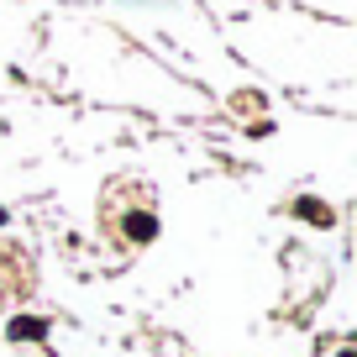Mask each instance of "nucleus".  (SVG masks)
Returning <instances> with one entry per match:
<instances>
[{
  "label": "nucleus",
  "mask_w": 357,
  "mask_h": 357,
  "mask_svg": "<svg viewBox=\"0 0 357 357\" xmlns=\"http://www.w3.org/2000/svg\"><path fill=\"white\" fill-rule=\"evenodd\" d=\"M300 221H321V226H326V221H331V211H326L321 200H305V205H300Z\"/></svg>",
  "instance_id": "1"
},
{
  "label": "nucleus",
  "mask_w": 357,
  "mask_h": 357,
  "mask_svg": "<svg viewBox=\"0 0 357 357\" xmlns=\"http://www.w3.org/2000/svg\"><path fill=\"white\" fill-rule=\"evenodd\" d=\"M43 331H47L43 321H16V326H11V336H16V342H22V336H43Z\"/></svg>",
  "instance_id": "2"
},
{
  "label": "nucleus",
  "mask_w": 357,
  "mask_h": 357,
  "mask_svg": "<svg viewBox=\"0 0 357 357\" xmlns=\"http://www.w3.org/2000/svg\"><path fill=\"white\" fill-rule=\"evenodd\" d=\"M0 221H6V211H0Z\"/></svg>",
  "instance_id": "3"
}]
</instances>
